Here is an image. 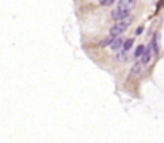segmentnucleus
I'll use <instances>...</instances> for the list:
<instances>
[{
  "label": "nucleus",
  "mask_w": 164,
  "mask_h": 143,
  "mask_svg": "<svg viewBox=\"0 0 164 143\" xmlns=\"http://www.w3.org/2000/svg\"><path fill=\"white\" fill-rule=\"evenodd\" d=\"M150 46H152V51H153V54H158V53H159V46H158V34L153 37L152 43H150Z\"/></svg>",
  "instance_id": "nucleus-8"
},
{
  "label": "nucleus",
  "mask_w": 164,
  "mask_h": 143,
  "mask_svg": "<svg viewBox=\"0 0 164 143\" xmlns=\"http://www.w3.org/2000/svg\"><path fill=\"white\" fill-rule=\"evenodd\" d=\"M113 40H115V37H112V35H110V37H107V38H104V40L99 43V46H102V48H105V46H110Z\"/></svg>",
  "instance_id": "nucleus-9"
},
{
  "label": "nucleus",
  "mask_w": 164,
  "mask_h": 143,
  "mask_svg": "<svg viewBox=\"0 0 164 143\" xmlns=\"http://www.w3.org/2000/svg\"><path fill=\"white\" fill-rule=\"evenodd\" d=\"M131 22H132V16H126L124 19L118 21V22H116V24L110 29V35H112V37H115V38H116V37H121V34L126 30L128 25H129Z\"/></svg>",
  "instance_id": "nucleus-2"
},
{
  "label": "nucleus",
  "mask_w": 164,
  "mask_h": 143,
  "mask_svg": "<svg viewBox=\"0 0 164 143\" xmlns=\"http://www.w3.org/2000/svg\"><path fill=\"white\" fill-rule=\"evenodd\" d=\"M142 32H143V25H139V27H137V30H135V35H140Z\"/></svg>",
  "instance_id": "nucleus-12"
},
{
  "label": "nucleus",
  "mask_w": 164,
  "mask_h": 143,
  "mask_svg": "<svg viewBox=\"0 0 164 143\" xmlns=\"http://www.w3.org/2000/svg\"><path fill=\"white\" fill-rule=\"evenodd\" d=\"M128 57H129V53H124V51H118L116 56H115V59L119 61V62H126L128 61Z\"/></svg>",
  "instance_id": "nucleus-7"
},
{
  "label": "nucleus",
  "mask_w": 164,
  "mask_h": 143,
  "mask_svg": "<svg viewBox=\"0 0 164 143\" xmlns=\"http://www.w3.org/2000/svg\"><path fill=\"white\" fill-rule=\"evenodd\" d=\"M145 49H147L145 45H139L137 48H135V51H134V57H135V59H142V56H143Z\"/></svg>",
  "instance_id": "nucleus-6"
},
{
  "label": "nucleus",
  "mask_w": 164,
  "mask_h": 143,
  "mask_svg": "<svg viewBox=\"0 0 164 143\" xmlns=\"http://www.w3.org/2000/svg\"><path fill=\"white\" fill-rule=\"evenodd\" d=\"M132 45H134V40H132V38L126 40V41H124V46H123V49H121V51H124V53H129V49L132 48Z\"/></svg>",
  "instance_id": "nucleus-10"
},
{
  "label": "nucleus",
  "mask_w": 164,
  "mask_h": 143,
  "mask_svg": "<svg viewBox=\"0 0 164 143\" xmlns=\"http://www.w3.org/2000/svg\"><path fill=\"white\" fill-rule=\"evenodd\" d=\"M124 41H126V40H123L121 37H116V38L112 41L110 48H112L113 51H121V49H123V46H124Z\"/></svg>",
  "instance_id": "nucleus-3"
},
{
  "label": "nucleus",
  "mask_w": 164,
  "mask_h": 143,
  "mask_svg": "<svg viewBox=\"0 0 164 143\" xmlns=\"http://www.w3.org/2000/svg\"><path fill=\"white\" fill-rule=\"evenodd\" d=\"M135 5L134 0H121V2H118L116 8H113L112 11V18L118 22L121 19H124L126 16H129V11L132 10V7Z\"/></svg>",
  "instance_id": "nucleus-1"
},
{
  "label": "nucleus",
  "mask_w": 164,
  "mask_h": 143,
  "mask_svg": "<svg viewBox=\"0 0 164 143\" xmlns=\"http://www.w3.org/2000/svg\"><path fill=\"white\" fill-rule=\"evenodd\" d=\"M152 54H153L152 46L148 45V46H147V49H145V53H143V56H142V59H140V61H142L140 64H142V65H147L150 61H152Z\"/></svg>",
  "instance_id": "nucleus-4"
},
{
  "label": "nucleus",
  "mask_w": 164,
  "mask_h": 143,
  "mask_svg": "<svg viewBox=\"0 0 164 143\" xmlns=\"http://www.w3.org/2000/svg\"><path fill=\"white\" fill-rule=\"evenodd\" d=\"M113 2H112V0H102V2H101V5L102 7H110Z\"/></svg>",
  "instance_id": "nucleus-11"
},
{
  "label": "nucleus",
  "mask_w": 164,
  "mask_h": 143,
  "mask_svg": "<svg viewBox=\"0 0 164 143\" xmlns=\"http://www.w3.org/2000/svg\"><path fill=\"white\" fill-rule=\"evenodd\" d=\"M142 68H143V65H142V64H135V65L131 68L129 78H135V76H139V75L142 73Z\"/></svg>",
  "instance_id": "nucleus-5"
}]
</instances>
